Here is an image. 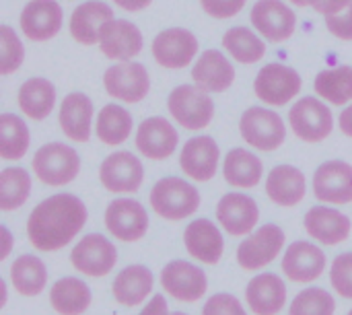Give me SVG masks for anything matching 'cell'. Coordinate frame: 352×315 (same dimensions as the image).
<instances>
[{
    "mask_svg": "<svg viewBox=\"0 0 352 315\" xmlns=\"http://www.w3.org/2000/svg\"><path fill=\"white\" fill-rule=\"evenodd\" d=\"M31 194V175L23 167H6L0 177V208L16 210Z\"/></svg>",
    "mask_w": 352,
    "mask_h": 315,
    "instance_id": "obj_39",
    "label": "cell"
},
{
    "mask_svg": "<svg viewBox=\"0 0 352 315\" xmlns=\"http://www.w3.org/2000/svg\"><path fill=\"white\" fill-rule=\"evenodd\" d=\"M161 285L167 295L182 303H196L204 297L208 289V281L204 270L194 266L186 260H173L169 262L161 272Z\"/></svg>",
    "mask_w": 352,
    "mask_h": 315,
    "instance_id": "obj_15",
    "label": "cell"
},
{
    "mask_svg": "<svg viewBox=\"0 0 352 315\" xmlns=\"http://www.w3.org/2000/svg\"><path fill=\"white\" fill-rule=\"evenodd\" d=\"M202 315H248L243 305L239 303L237 297L229 295V293H217L212 295L206 303Z\"/></svg>",
    "mask_w": 352,
    "mask_h": 315,
    "instance_id": "obj_43",
    "label": "cell"
},
{
    "mask_svg": "<svg viewBox=\"0 0 352 315\" xmlns=\"http://www.w3.org/2000/svg\"><path fill=\"white\" fill-rule=\"evenodd\" d=\"M87 206L74 194H54L39 202L27 221V237L39 252H56L68 246L87 225Z\"/></svg>",
    "mask_w": 352,
    "mask_h": 315,
    "instance_id": "obj_1",
    "label": "cell"
},
{
    "mask_svg": "<svg viewBox=\"0 0 352 315\" xmlns=\"http://www.w3.org/2000/svg\"><path fill=\"white\" fill-rule=\"evenodd\" d=\"M330 283L338 295L352 299V252L334 258L330 268Z\"/></svg>",
    "mask_w": 352,
    "mask_h": 315,
    "instance_id": "obj_42",
    "label": "cell"
},
{
    "mask_svg": "<svg viewBox=\"0 0 352 315\" xmlns=\"http://www.w3.org/2000/svg\"><path fill=\"white\" fill-rule=\"evenodd\" d=\"M184 246L192 258L202 264H217L223 258L225 241L219 227L208 219L192 221L184 231Z\"/></svg>",
    "mask_w": 352,
    "mask_h": 315,
    "instance_id": "obj_25",
    "label": "cell"
},
{
    "mask_svg": "<svg viewBox=\"0 0 352 315\" xmlns=\"http://www.w3.org/2000/svg\"><path fill=\"white\" fill-rule=\"evenodd\" d=\"M307 192L301 169L293 165H276L266 177V194L278 206H297Z\"/></svg>",
    "mask_w": 352,
    "mask_h": 315,
    "instance_id": "obj_29",
    "label": "cell"
},
{
    "mask_svg": "<svg viewBox=\"0 0 352 315\" xmlns=\"http://www.w3.org/2000/svg\"><path fill=\"white\" fill-rule=\"evenodd\" d=\"M326 27L334 37L342 41H352V4L338 14L326 17Z\"/></svg>",
    "mask_w": 352,
    "mask_h": 315,
    "instance_id": "obj_45",
    "label": "cell"
},
{
    "mask_svg": "<svg viewBox=\"0 0 352 315\" xmlns=\"http://www.w3.org/2000/svg\"><path fill=\"white\" fill-rule=\"evenodd\" d=\"M153 285H155L153 272L142 264H132L116 276L111 285V293L120 305L134 307V305H140L148 297V293L153 291Z\"/></svg>",
    "mask_w": 352,
    "mask_h": 315,
    "instance_id": "obj_30",
    "label": "cell"
},
{
    "mask_svg": "<svg viewBox=\"0 0 352 315\" xmlns=\"http://www.w3.org/2000/svg\"><path fill=\"white\" fill-rule=\"evenodd\" d=\"M198 56V39L184 27H171L161 31L153 39V58L159 66L169 70L186 68Z\"/></svg>",
    "mask_w": 352,
    "mask_h": 315,
    "instance_id": "obj_13",
    "label": "cell"
},
{
    "mask_svg": "<svg viewBox=\"0 0 352 315\" xmlns=\"http://www.w3.org/2000/svg\"><path fill=\"white\" fill-rule=\"evenodd\" d=\"M2 233H4V239H6V248H4V252L0 254V258L4 260V258L8 256V252H10V231H8L6 227H2Z\"/></svg>",
    "mask_w": 352,
    "mask_h": 315,
    "instance_id": "obj_50",
    "label": "cell"
},
{
    "mask_svg": "<svg viewBox=\"0 0 352 315\" xmlns=\"http://www.w3.org/2000/svg\"><path fill=\"white\" fill-rule=\"evenodd\" d=\"M10 281L23 297H37L47 285L45 264L31 254L19 256L10 266Z\"/></svg>",
    "mask_w": 352,
    "mask_h": 315,
    "instance_id": "obj_35",
    "label": "cell"
},
{
    "mask_svg": "<svg viewBox=\"0 0 352 315\" xmlns=\"http://www.w3.org/2000/svg\"><path fill=\"white\" fill-rule=\"evenodd\" d=\"M352 0H309V6L314 10H318L320 14L324 17H330V14H338L342 12L346 6H351Z\"/></svg>",
    "mask_w": 352,
    "mask_h": 315,
    "instance_id": "obj_46",
    "label": "cell"
},
{
    "mask_svg": "<svg viewBox=\"0 0 352 315\" xmlns=\"http://www.w3.org/2000/svg\"><path fill=\"white\" fill-rule=\"evenodd\" d=\"M103 87L105 93L118 101L140 103L151 91V76L140 62H118L103 72Z\"/></svg>",
    "mask_w": 352,
    "mask_h": 315,
    "instance_id": "obj_7",
    "label": "cell"
},
{
    "mask_svg": "<svg viewBox=\"0 0 352 315\" xmlns=\"http://www.w3.org/2000/svg\"><path fill=\"white\" fill-rule=\"evenodd\" d=\"M169 315H188V314H182V312H173V314H169Z\"/></svg>",
    "mask_w": 352,
    "mask_h": 315,
    "instance_id": "obj_52",
    "label": "cell"
},
{
    "mask_svg": "<svg viewBox=\"0 0 352 315\" xmlns=\"http://www.w3.org/2000/svg\"><path fill=\"white\" fill-rule=\"evenodd\" d=\"M179 142V134L171 122L161 116L146 118L136 130V149L140 155L153 161L169 159Z\"/></svg>",
    "mask_w": 352,
    "mask_h": 315,
    "instance_id": "obj_20",
    "label": "cell"
},
{
    "mask_svg": "<svg viewBox=\"0 0 352 315\" xmlns=\"http://www.w3.org/2000/svg\"><path fill=\"white\" fill-rule=\"evenodd\" d=\"M111 19H113L111 6H107L101 0H87L80 6H76L70 17V35L82 45H95L99 43L101 29Z\"/></svg>",
    "mask_w": 352,
    "mask_h": 315,
    "instance_id": "obj_27",
    "label": "cell"
},
{
    "mask_svg": "<svg viewBox=\"0 0 352 315\" xmlns=\"http://www.w3.org/2000/svg\"><path fill=\"white\" fill-rule=\"evenodd\" d=\"M338 126H340V130H342L349 138H352V105H346V109L340 111Z\"/></svg>",
    "mask_w": 352,
    "mask_h": 315,
    "instance_id": "obj_49",
    "label": "cell"
},
{
    "mask_svg": "<svg viewBox=\"0 0 352 315\" xmlns=\"http://www.w3.org/2000/svg\"><path fill=\"white\" fill-rule=\"evenodd\" d=\"M289 124L297 138L305 142H322L334 130V116L324 101L316 97H303L291 107Z\"/></svg>",
    "mask_w": 352,
    "mask_h": 315,
    "instance_id": "obj_8",
    "label": "cell"
},
{
    "mask_svg": "<svg viewBox=\"0 0 352 315\" xmlns=\"http://www.w3.org/2000/svg\"><path fill=\"white\" fill-rule=\"evenodd\" d=\"M334 297L320 287H309L301 291L289 307V315H334Z\"/></svg>",
    "mask_w": 352,
    "mask_h": 315,
    "instance_id": "obj_40",
    "label": "cell"
},
{
    "mask_svg": "<svg viewBox=\"0 0 352 315\" xmlns=\"http://www.w3.org/2000/svg\"><path fill=\"white\" fill-rule=\"evenodd\" d=\"M153 0H113L116 6H120L122 10L126 12H138V10H144Z\"/></svg>",
    "mask_w": 352,
    "mask_h": 315,
    "instance_id": "obj_48",
    "label": "cell"
},
{
    "mask_svg": "<svg viewBox=\"0 0 352 315\" xmlns=\"http://www.w3.org/2000/svg\"><path fill=\"white\" fill-rule=\"evenodd\" d=\"M70 262L78 272L99 279L113 270L118 262V250L107 237L99 233H89L72 248Z\"/></svg>",
    "mask_w": 352,
    "mask_h": 315,
    "instance_id": "obj_10",
    "label": "cell"
},
{
    "mask_svg": "<svg viewBox=\"0 0 352 315\" xmlns=\"http://www.w3.org/2000/svg\"><path fill=\"white\" fill-rule=\"evenodd\" d=\"M192 80L206 93H225L235 83V68L219 50H206L192 68Z\"/></svg>",
    "mask_w": 352,
    "mask_h": 315,
    "instance_id": "obj_24",
    "label": "cell"
},
{
    "mask_svg": "<svg viewBox=\"0 0 352 315\" xmlns=\"http://www.w3.org/2000/svg\"><path fill=\"white\" fill-rule=\"evenodd\" d=\"M245 299L256 315H276L287 303V285L274 272L254 276L245 289Z\"/></svg>",
    "mask_w": 352,
    "mask_h": 315,
    "instance_id": "obj_26",
    "label": "cell"
},
{
    "mask_svg": "<svg viewBox=\"0 0 352 315\" xmlns=\"http://www.w3.org/2000/svg\"><path fill=\"white\" fill-rule=\"evenodd\" d=\"M223 47L241 64H256L264 58V41L248 27H231L223 35Z\"/></svg>",
    "mask_w": 352,
    "mask_h": 315,
    "instance_id": "obj_37",
    "label": "cell"
},
{
    "mask_svg": "<svg viewBox=\"0 0 352 315\" xmlns=\"http://www.w3.org/2000/svg\"><path fill=\"white\" fill-rule=\"evenodd\" d=\"M132 113L116 103H107L99 109L97 122H95V132L97 138L103 144L118 146L126 142L132 134Z\"/></svg>",
    "mask_w": 352,
    "mask_h": 315,
    "instance_id": "obj_34",
    "label": "cell"
},
{
    "mask_svg": "<svg viewBox=\"0 0 352 315\" xmlns=\"http://www.w3.org/2000/svg\"><path fill=\"white\" fill-rule=\"evenodd\" d=\"M99 180L105 190L116 194L138 192L144 180V167L130 151H118L103 159L99 167Z\"/></svg>",
    "mask_w": 352,
    "mask_h": 315,
    "instance_id": "obj_11",
    "label": "cell"
},
{
    "mask_svg": "<svg viewBox=\"0 0 352 315\" xmlns=\"http://www.w3.org/2000/svg\"><path fill=\"white\" fill-rule=\"evenodd\" d=\"M91 289L80 279L66 276L54 283L50 289V303L60 315H82L91 305Z\"/></svg>",
    "mask_w": 352,
    "mask_h": 315,
    "instance_id": "obj_33",
    "label": "cell"
},
{
    "mask_svg": "<svg viewBox=\"0 0 352 315\" xmlns=\"http://www.w3.org/2000/svg\"><path fill=\"white\" fill-rule=\"evenodd\" d=\"M291 2H293L295 6H301V8H303V6H309V0H291Z\"/></svg>",
    "mask_w": 352,
    "mask_h": 315,
    "instance_id": "obj_51",
    "label": "cell"
},
{
    "mask_svg": "<svg viewBox=\"0 0 352 315\" xmlns=\"http://www.w3.org/2000/svg\"><path fill=\"white\" fill-rule=\"evenodd\" d=\"M262 161L248 149H231L225 155L223 175L231 188H256L262 182Z\"/></svg>",
    "mask_w": 352,
    "mask_h": 315,
    "instance_id": "obj_32",
    "label": "cell"
},
{
    "mask_svg": "<svg viewBox=\"0 0 352 315\" xmlns=\"http://www.w3.org/2000/svg\"><path fill=\"white\" fill-rule=\"evenodd\" d=\"M351 87H352V68H351Z\"/></svg>",
    "mask_w": 352,
    "mask_h": 315,
    "instance_id": "obj_53",
    "label": "cell"
},
{
    "mask_svg": "<svg viewBox=\"0 0 352 315\" xmlns=\"http://www.w3.org/2000/svg\"><path fill=\"white\" fill-rule=\"evenodd\" d=\"M29 128L16 113L0 116V155L4 161H19L29 149Z\"/></svg>",
    "mask_w": 352,
    "mask_h": 315,
    "instance_id": "obj_36",
    "label": "cell"
},
{
    "mask_svg": "<svg viewBox=\"0 0 352 315\" xmlns=\"http://www.w3.org/2000/svg\"><path fill=\"white\" fill-rule=\"evenodd\" d=\"M58 122L66 138L74 142H87L91 138L93 101L85 93H68L60 105Z\"/></svg>",
    "mask_w": 352,
    "mask_h": 315,
    "instance_id": "obj_28",
    "label": "cell"
},
{
    "mask_svg": "<svg viewBox=\"0 0 352 315\" xmlns=\"http://www.w3.org/2000/svg\"><path fill=\"white\" fill-rule=\"evenodd\" d=\"M171 118L186 130H202L214 118V103L210 95L196 85H182L167 97Z\"/></svg>",
    "mask_w": 352,
    "mask_h": 315,
    "instance_id": "obj_5",
    "label": "cell"
},
{
    "mask_svg": "<svg viewBox=\"0 0 352 315\" xmlns=\"http://www.w3.org/2000/svg\"><path fill=\"white\" fill-rule=\"evenodd\" d=\"M62 21H64V12L56 0H31L25 4L19 25L27 39L47 41L60 33Z\"/></svg>",
    "mask_w": 352,
    "mask_h": 315,
    "instance_id": "obj_19",
    "label": "cell"
},
{
    "mask_svg": "<svg viewBox=\"0 0 352 315\" xmlns=\"http://www.w3.org/2000/svg\"><path fill=\"white\" fill-rule=\"evenodd\" d=\"M305 231L324 246H338L349 239L351 219L330 206H311L305 215Z\"/></svg>",
    "mask_w": 352,
    "mask_h": 315,
    "instance_id": "obj_23",
    "label": "cell"
},
{
    "mask_svg": "<svg viewBox=\"0 0 352 315\" xmlns=\"http://www.w3.org/2000/svg\"><path fill=\"white\" fill-rule=\"evenodd\" d=\"M217 221L233 237L250 235L260 221L258 202L243 192H229L217 204Z\"/></svg>",
    "mask_w": 352,
    "mask_h": 315,
    "instance_id": "obj_16",
    "label": "cell"
},
{
    "mask_svg": "<svg viewBox=\"0 0 352 315\" xmlns=\"http://www.w3.org/2000/svg\"><path fill=\"white\" fill-rule=\"evenodd\" d=\"M250 19L258 33L272 43H283L291 39L297 29L295 10L280 0H258L252 8Z\"/></svg>",
    "mask_w": 352,
    "mask_h": 315,
    "instance_id": "obj_12",
    "label": "cell"
},
{
    "mask_svg": "<svg viewBox=\"0 0 352 315\" xmlns=\"http://www.w3.org/2000/svg\"><path fill=\"white\" fill-rule=\"evenodd\" d=\"M221 151L212 136H194L182 146L179 167L194 182H210L219 169Z\"/></svg>",
    "mask_w": 352,
    "mask_h": 315,
    "instance_id": "obj_21",
    "label": "cell"
},
{
    "mask_svg": "<svg viewBox=\"0 0 352 315\" xmlns=\"http://www.w3.org/2000/svg\"><path fill=\"white\" fill-rule=\"evenodd\" d=\"M19 109L33 122L45 120L56 105V87L43 76L27 78L16 95Z\"/></svg>",
    "mask_w": 352,
    "mask_h": 315,
    "instance_id": "obj_31",
    "label": "cell"
},
{
    "mask_svg": "<svg viewBox=\"0 0 352 315\" xmlns=\"http://www.w3.org/2000/svg\"><path fill=\"white\" fill-rule=\"evenodd\" d=\"M0 72L2 74H12L14 70L21 68L25 60V47L23 41L16 37V31L10 25L0 27Z\"/></svg>",
    "mask_w": 352,
    "mask_h": 315,
    "instance_id": "obj_41",
    "label": "cell"
},
{
    "mask_svg": "<svg viewBox=\"0 0 352 315\" xmlns=\"http://www.w3.org/2000/svg\"><path fill=\"white\" fill-rule=\"evenodd\" d=\"M151 206L165 221H184L200 206V192L190 182L169 175L159 180L151 190Z\"/></svg>",
    "mask_w": 352,
    "mask_h": 315,
    "instance_id": "obj_2",
    "label": "cell"
},
{
    "mask_svg": "<svg viewBox=\"0 0 352 315\" xmlns=\"http://www.w3.org/2000/svg\"><path fill=\"white\" fill-rule=\"evenodd\" d=\"M349 315H352V309H351V312H349Z\"/></svg>",
    "mask_w": 352,
    "mask_h": 315,
    "instance_id": "obj_54",
    "label": "cell"
},
{
    "mask_svg": "<svg viewBox=\"0 0 352 315\" xmlns=\"http://www.w3.org/2000/svg\"><path fill=\"white\" fill-rule=\"evenodd\" d=\"M301 87H303L301 74L295 68L278 62L266 64L254 80V91L258 99L274 107H283L291 103L301 93Z\"/></svg>",
    "mask_w": 352,
    "mask_h": 315,
    "instance_id": "obj_6",
    "label": "cell"
},
{
    "mask_svg": "<svg viewBox=\"0 0 352 315\" xmlns=\"http://www.w3.org/2000/svg\"><path fill=\"white\" fill-rule=\"evenodd\" d=\"M33 171L45 186L60 188L76 180L80 171V157L64 142H47L33 155Z\"/></svg>",
    "mask_w": 352,
    "mask_h": 315,
    "instance_id": "obj_3",
    "label": "cell"
},
{
    "mask_svg": "<svg viewBox=\"0 0 352 315\" xmlns=\"http://www.w3.org/2000/svg\"><path fill=\"white\" fill-rule=\"evenodd\" d=\"M314 194L320 202L349 204L352 202V165L334 159L322 163L314 173Z\"/></svg>",
    "mask_w": 352,
    "mask_h": 315,
    "instance_id": "obj_17",
    "label": "cell"
},
{
    "mask_svg": "<svg viewBox=\"0 0 352 315\" xmlns=\"http://www.w3.org/2000/svg\"><path fill=\"white\" fill-rule=\"evenodd\" d=\"M144 39L140 29L126 19H111L99 35V47L105 58L116 62L134 60L142 52Z\"/></svg>",
    "mask_w": 352,
    "mask_h": 315,
    "instance_id": "obj_18",
    "label": "cell"
},
{
    "mask_svg": "<svg viewBox=\"0 0 352 315\" xmlns=\"http://www.w3.org/2000/svg\"><path fill=\"white\" fill-rule=\"evenodd\" d=\"M105 227L120 241H138L148 231V215L138 200L118 198L105 208Z\"/></svg>",
    "mask_w": 352,
    "mask_h": 315,
    "instance_id": "obj_14",
    "label": "cell"
},
{
    "mask_svg": "<svg viewBox=\"0 0 352 315\" xmlns=\"http://www.w3.org/2000/svg\"><path fill=\"white\" fill-rule=\"evenodd\" d=\"M351 68L352 66H338L332 70H322L314 83L316 93L332 105H346V101L352 99Z\"/></svg>",
    "mask_w": 352,
    "mask_h": 315,
    "instance_id": "obj_38",
    "label": "cell"
},
{
    "mask_svg": "<svg viewBox=\"0 0 352 315\" xmlns=\"http://www.w3.org/2000/svg\"><path fill=\"white\" fill-rule=\"evenodd\" d=\"M239 132H241V138L250 146L264 151V153H272L280 149L287 138V126L280 113L268 107H260V105L248 107L241 113Z\"/></svg>",
    "mask_w": 352,
    "mask_h": 315,
    "instance_id": "obj_4",
    "label": "cell"
},
{
    "mask_svg": "<svg viewBox=\"0 0 352 315\" xmlns=\"http://www.w3.org/2000/svg\"><path fill=\"white\" fill-rule=\"evenodd\" d=\"M138 315H169L165 297H163V295H155V297L151 299V303H148Z\"/></svg>",
    "mask_w": 352,
    "mask_h": 315,
    "instance_id": "obj_47",
    "label": "cell"
},
{
    "mask_svg": "<svg viewBox=\"0 0 352 315\" xmlns=\"http://www.w3.org/2000/svg\"><path fill=\"white\" fill-rule=\"evenodd\" d=\"M245 2L248 0H200V6L214 19H231L243 10Z\"/></svg>",
    "mask_w": 352,
    "mask_h": 315,
    "instance_id": "obj_44",
    "label": "cell"
},
{
    "mask_svg": "<svg viewBox=\"0 0 352 315\" xmlns=\"http://www.w3.org/2000/svg\"><path fill=\"white\" fill-rule=\"evenodd\" d=\"M326 270V254L309 243V241H295L287 248L283 256V272L295 283H314Z\"/></svg>",
    "mask_w": 352,
    "mask_h": 315,
    "instance_id": "obj_22",
    "label": "cell"
},
{
    "mask_svg": "<svg viewBox=\"0 0 352 315\" xmlns=\"http://www.w3.org/2000/svg\"><path fill=\"white\" fill-rule=\"evenodd\" d=\"M283 248H285V231L274 223H266L239 243L237 264L250 272L262 270L264 266H268L278 258Z\"/></svg>",
    "mask_w": 352,
    "mask_h": 315,
    "instance_id": "obj_9",
    "label": "cell"
}]
</instances>
